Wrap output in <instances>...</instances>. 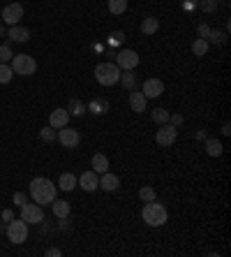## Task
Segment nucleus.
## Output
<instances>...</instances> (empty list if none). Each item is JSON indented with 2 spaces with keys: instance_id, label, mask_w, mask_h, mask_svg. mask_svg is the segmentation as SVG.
<instances>
[{
  "instance_id": "f257e3e1",
  "label": "nucleus",
  "mask_w": 231,
  "mask_h": 257,
  "mask_svg": "<svg viewBox=\"0 0 231 257\" xmlns=\"http://www.w3.org/2000/svg\"><path fill=\"white\" fill-rule=\"evenodd\" d=\"M30 195H33V202H37L40 206H46V204H51L53 199H56V195H58V185L56 183H51L49 178H44V176H37V178H33L30 181Z\"/></svg>"
},
{
  "instance_id": "f03ea898",
  "label": "nucleus",
  "mask_w": 231,
  "mask_h": 257,
  "mask_svg": "<svg viewBox=\"0 0 231 257\" xmlns=\"http://www.w3.org/2000/svg\"><path fill=\"white\" fill-rule=\"evenodd\" d=\"M144 211H141V218H144V223L148 227H162V225L169 220V213H166L164 204H159L157 199H153V202H144Z\"/></svg>"
},
{
  "instance_id": "7ed1b4c3",
  "label": "nucleus",
  "mask_w": 231,
  "mask_h": 257,
  "mask_svg": "<svg viewBox=\"0 0 231 257\" xmlns=\"http://www.w3.org/2000/svg\"><path fill=\"white\" fill-rule=\"evenodd\" d=\"M95 79H97L99 86H113V84H118L120 79V68L116 63H99L97 68H95Z\"/></svg>"
},
{
  "instance_id": "20e7f679",
  "label": "nucleus",
  "mask_w": 231,
  "mask_h": 257,
  "mask_svg": "<svg viewBox=\"0 0 231 257\" xmlns=\"http://www.w3.org/2000/svg\"><path fill=\"white\" fill-rule=\"evenodd\" d=\"M9 68L14 70V75L30 77V75H35V72H37V61H35L30 54H16V56H12Z\"/></svg>"
},
{
  "instance_id": "39448f33",
  "label": "nucleus",
  "mask_w": 231,
  "mask_h": 257,
  "mask_svg": "<svg viewBox=\"0 0 231 257\" xmlns=\"http://www.w3.org/2000/svg\"><path fill=\"white\" fill-rule=\"evenodd\" d=\"M7 239L12 241V244L21 246L28 241V223H23L21 218H14L12 223H7Z\"/></svg>"
},
{
  "instance_id": "423d86ee",
  "label": "nucleus",
  "mask_w": 231,
  "mask_h": 257,
  "mask_svg": "<svg viewBox=\"0 0 231 257\" xmlns=\"http://www.w3.org/2000/svg\"><path fill=\"white\" fill-rule=\"evenodd\" d=\"M21 220H23V223H28V225L44 223V209H42L37 202H35V204L26 202L23 206H21Z\"/></svg>"
},
{
  "instance_id": "0eeeda50",
  "label": "nucleus",
  "mask_w": 231,
  "mask_h": 257,
  "mask_svg": "<svg viewBox=\"0 0 231 257\" xmlns=\"http://www.w3.org/2000/svg\"><path fill=\"white\" fill-rule=\"evenodd\" d=\"M56 139L60 142V146L63 149H77L81 144V135H79V130H74V128H60L58 132H56Z\"/></svg>"
},
{
  "instance_id": "6e6552de",
  "label": "nucleus",
  "mask_w": 231,
  "mask_h": 257,
  "mask_svg": "<svg viewBox=\"0 0 231 257\" xmlns=\"http://www.w3.org/2000/svg\"><path fill=\"white\" fill-rule=\"evenodd\" d=\"M113 61H116V65L120 70H134L139 65V54L134 49H118Z\"/></svg>"
},
{
  "instance_id": "1a4fd4ad",
  "label": "nucleus",
  "mask_w": 231,
  "mask_h": 257,
  "mask_svg": "<svg viewBox=\"0 0 231 257\" xmlns=\"http://www.w3.org/2000/svg\"><path fill=\"white\" fill-rule=\"evenodd\" d=\"M0 19L5 21L7 26H16V23L23 19V5H19V2H9L7 7H2Z\"/></svg>"
},
{
  "instance_id": "9d476101",
  "label": "nucleus",
  "mask_w": 231,
  "mask_h": 257,
  "mask_svg": "<svg viewBox=\"0 0 231 257\" xmlns=\"http://www.w3.org/2000/svg\"><path fill=\"white\" fill-rule=\"evenodd\" d=\"M176 137H178V128H173L171 123H164V125H159V130L155 132V142L159 146H171L176 142Z\"/></svg>"
},
{
  "instance_id": "9b49d317",
  "label": "nucleus",
  "mask_w": 231,
  "mask_h": 257,
  "mask_svg": "<svg viewBox=\"0 0 231 257\" xmlns=\"http://www.w3.org/2000/svg\"><path fill=\"white\" fill-rule=\"evenodd\" d=\"M141 93H144L148 100H155V97H159V95L164 93V82H162V79H146Z\"/></svg>"
},
{
  "instance_id": "f8f14e48",
  "label": "nucleus",
  "mask_w": 231,
  "mask_h": 257,
  "mask_svg": "<svg viewBox=\"0 0 231 257\" xmlns=\"http://www.w3.org/2000/svg\"><path fill=\"white\" fill-rule=\"evenodd\" d=\"M9 42H16V44H26L28 40H30V30H28L26 26H9L7 28V35H5Z\"/></svg>"
},
{
  "instance_id": "ddd939ff",
  "label": "nucleus",
  "mask_w": 231,
  "mask_h": 257,
  "mask_svg": "<svg viewBox=\"0 0 231 257\" xmlns=\"http://www.w3.org/2000/svg\"><path fill=\"white\" fill-rule=\"evenodd\" d=\"M79 185L83 190H86V192H95V190L99 188V174L97 171H83V174L79 176Z\"/></svg>"
},
{
  "instance_id": "4468645a",
  "label": "nucleus",
  "mask_w": 231,
  "mask_h": 257,
  "mask_svg": "<svg viewBox=\"0 0 231 257\" xmlns=\"http://www.w3.org/2000/svg\"><path fill=\"white\" fill-rule=\"evenodd\" d=\"M67 123H70V111H67V109H53L51 114H49V125H51L53 130L65 128Z\"/></svg>"
},
{
  "instance_id": "2eb2a0df",
  "label": "nucleus",
  "mask_w": 231,
  "mask_h": 257,
  "mask_svg": "<svg viewBox=\"0 0 231 257\" xmlns=\"http://www.w3.org/2000/svg\"><path fill=\"white\" fill-rule=\"evenodd\" d=\"M130 107H132V111H137V114H144L146 107H148V97H146L141 90L134 88L132 93H130Z\"/></svg>"
},
{
  "instance_id": "dca6fc26",
  "label": "nucleus",
  "mask_w": 231,
  "mask_h": 257,
  "mask_svg": "<svg viewBox=\"0 0 231 257\" xmlns=\"http://www.w3.org/2000/svg\"><path fill=\"white\" fill-rule=\"evenodd\" d=\"M99 188L104 190V192H113V190L120 188V178L111 171H104V174L99 176Z\"/></svg>"
},
{
  "instance_id": "f3484780",
  "label": "nucleus",
  "mask_w": 231,
  "mask_h": 257,
  "mask_svg": "<svg viewBox=\"0 0 231 257\" xmlns=\"http://www.w3.org/2000/svg\"><path fill=\"white\" fill-rule=\"evenodd\" d=\"M88 107V111H90L92 116H104L106 111H109V100H106V97H92L90 102H88L86 104Z\"/></svg>"
},
{
  "instance_id": "a211bd4d",
  "label": "nucleus",
  "mask_w": 231,
  "mask_h": 257,
  "mask_svg": "<svg viewBox=\"0 0 231 257\" xmlns=\"http://www.w3.org/2000/svg\"><path fill=\"white\" fill-rule=\"evenodd\" d=\"M67 111H70V116H74V118H83L86 116V111H88V107H86V102L83 100H79V97H72V100L67 102Z\"/></svg>"
},
{
  "instance_id": "6ab92c4d",
  "label": "nucleus",
  "mask_w": 231,
  "mask_h": 257,
  "mask_svg": "<svg viewBox=\"0 0 231 257\" xmlns=\"http://www.w3.org/2000/svg\"><path fill=\"white\" fill-rule=\"evenodd\" d=\"M77 185H79V178H77L74 174H70V171L60 174V178H58V188H60V190H65V192H72Z\"/></svg>"
},
{
  "instance_id": "aec40b11",
  "label": "nucleus",
  "mask_w": 231,
  "mask_h": 257,
  "mask_svg": "<svg viewBox=\"0 0 231 257\" xmlns=\"http://www.w3.org/2000/svg\"><path fill=\"white\" fill-rule=\"evenodd\" d=\"M204 142H206V153H208L211 158H220V156H222V151H225V149H222V142H220L218 137H206Z\"/></svg>"
},
{
  "instance_id": "412c9836",
  "label": "nucleus",
  "mask_w": 231,
  "mask_h": 257,
  "mask_svg": "<svg viewBox=\"0 0 231 257\" xmlns=\"http://www.w3.org/2000/svg\"><path fill=\"white\" fill-rule=\"evenodd\" d=\"M157 30H159L157 16H144V19H141V33L144 35H155Z\"/></svg>"
},
{
  "instance_id": "4be33fe9",
  "label": "nucleus",
  "mask_w": 231,
  "mask_h": 257,
  "mask_svg": "<svg viewBox=\"0 0 231 257\" xmlns=\"http://www.w3.org/2000/svg\"><path fill=\"white\" fill-rule=\"evenodd\" d=\"M90 167H92V171H97V174H104V171H109V158H106L104 153H95V156H92Z\"/></svg>"
},
{
  "instance_id": "5701e85b",
  "label": "nucleus",
  "mask_w": 231,
  "mask_h": 257,
  "mask_svg": "<svg viewBox=\"0 0 231 257\" xmlns=\"http://www.w3.org/2000/svg\"><path fill=\"white\" fill-rule=\"evenodd\" d=\"M120 84L125 90H134L137 88V75H134V70H120Z\"/></svg>"
},
{
  "instance_id": "b1692460",
  "label": "nucleus",
  "mask_w": 231,
  "mask_h": 257,
  "mask_svg": "<svg viewBox=\"0 0 231 257\" xmlns=\"http://www.w3.org/2000/svg\"><path fill=\"white\" fill-rule=\"evenodd\" d=\"M123 42H125V33H123V30H111V33L106 35V47L109 49L123 47Z\"/></svg>"
},
{
  "instance_id": "393cba45",
  "label": "nucleus",
  "mask_w": 231,
  "mask_h": 257,
  "mask_svg": "<svg viewBox=\"0 0 231 257\" xmlns=\"http://www.w3.org/2000/svg\"><path fill=\"white\" fill-rule=\"evenodd\" d=\"M51 211L56 218H67L70 216V204L63 202V199H53L51 202Z\"/></svg>"
},
{
  "instance_id": "a878e982",
  "label": "nucleus",
  "mask_w": 231,
  "mask_h": 257,
  "mask_svg": "<svg viewBox=\"0 0 231 257\" xmlns=\"http://www.w3.org/2000/svg\"><path fill=\"white\" fill-rule=\"evenodd\" d=\"M208 44H225L227 42V30H218V28H211V33L206 37Z\"/></svg>"
},
{
  "instance_id": "bb28decb",
  "label": "nucleus",
  "mask_w": 231,
  "mask_h": 257,
  "mask_svg": "<svg viewBox=\"0 0 231 257\" xmlns=\"http://www.w3.org/2000/svg\"><path fill=\"white\" fill-rule=\"evenodd\" d=\"M208 47H211V44H208V42H206L204 37H197V40L192 42V54L201 58V56L208 54Z\"/></svg>"
},
{
  "instance_id": "cd10ccee",
  "label": "nucleus",
  "mask_w": 231,
  "mask_h": 257,
  "mask_svg": "<svg viewBox=\"0 0 231 257\" xmlns=\"http://www.w3.org/2000/svg\"><path fill=\"white\" fill-rule=\"evenodd\" d=\"M127 0H109V12L113 14V16H118V14H125L127 9Z\"/></svg>"
},
{
  "instance_id": "c85d7f7f",
  "label": "nucleus",
  "mask_w": 231,
  "mask_h": 257,
  "mask_svg": "<svg viewBox=\"0 0 231 257\" xmlns=\"http://www.w3.org/2000/svg\"><path fill=\"white\" fill-rule=\"evenodd\" d=\"M151 118L157 123V125H164V123H169V111L162 109V107H157V109H153L151 111Z\"/></svg>"
},
{
  "instance_id": "c756f323",
  "label": "nucleus",
  "mask_w": 231,
  "mask_h": 257,
  "mask_svg": "<svg viewBox=\"0 0 231 257\" xmlns=\"http://www.w3.org/2000/svg\"><path fill=\"white\" fill-rule=\"evenodd\" d=\"M139 199H141V202H153V199H157V192H155V188H151V185H141V188H139Z\"/></svg>"
},
{
  "instance_id": "7c9ffc66",
  "label": "nucleus",
  "mask_w": 231,
  "mask_h": 257,
  "mask_svg": "<svg viewBox=\"0 0 231 257\" xmlns=\"http://www.w3.org/2000/svg\"><path fill=\"white\" fill-rule=\"evenodd\" d=\"M197 9L204 14H213L218 9V0H197Z\"/></svg>"
},
{
  "instance_id": "2f4dec72",
  "label": "nucleus",
  "mask_w": 231,
  "mask_h": 257,
  "mask_svg": "<svg viewBox=\"0 0 231 257\" xmlns=\"http://www.w3.org/2000/svg\"><path fill=\"white\" fill-rule=\"evenodd\" d=\"M14 77V70L9 68V63H0V84H9Z\"/></svg>"
},
{
  "instance_id": "473e14b6",
  "label": "nucleus",
  "mask_w": 231,
  "mask_h": 257,
  "mask_svg": "<svg viewBox=\"0 0 231 257\" xmlns=\"http://www.w3.org/2000/svg\"><path fill=\"white\" fill-rule=\"evenodd\" d=\"M40 142H44V144H53V142H56V130H53L51 125H46V128L40 130Z\"/></svg>"
},
{
  "instance_id": "72a5a7b5",
  "label": "nucleus",
  "mask_w": 231,
  "mask_h": 257,
  "mask_svg": "<svg viewBox=\"0 0 231 257\" xmlns=\"http://www.w3.org/2000/svg\"><path fill=\"white\" fill-rule=\"evenodd\" d=\"M12 49L7 47V44H0V63H9L12 61Z\"/></svg>"
},
{
  "instance_id": "f704fd0d",
  "label": "nucleus",
  "mask_w": 231,
  "mask_h": 257,
  "mask_svg": "<svg viewBox=\"0 0 231 257\" xmlns=\"http://www.w3.org/2000/svg\"><path fill=\"white\" fill-rule=\"evenodd\" d=\"M169 123H171L173 128H180L185 123V116L183 114H169Z\"/></svg>"
},
{
  "instance_id": "c9c22d12",
  "label": "nucleus",
  "mask_w": 231,
  "mask_h": 257,
  "mask_svg": "<svg viewBox=\"0 0 231 257\" xmlns=\"http://www.w3.org/2000/svg\"><path fill=\"white\" fill-rule=\"evenodd\" d=\"M12 202H14V206H19V209H21V206H23V204H26V202H28V197H26V195H23V192H14V197H12Z\"/></svg>"
},
{
  "instance_id": "e433bc0d",
  "label": "nucleus",
  "mask_w": 231,
  "mask_h": 257,
  "mask_svg": "<svg viewBox=\"0 0 231 257\" xmlns=\"http://www.w3.org/2000/svg\"><path fill=\"white\" fill-rule=\"evenodd\" d=\"M208 33H211V26H208V23H199V26H197V35H199V37H204V40H206Z\"/></svg>"
},
{
  "instance_id": "4c0bfd02",
  "label": "nucleus",
  "mask_w": 231,
  "mask_h": 257,
  "mask_svg": "<svg viewBox=\"0 0 231 257\" xmlns=\"http://www.w3.org/2000/svg\"><path fill=\"white\" fill-rule=\"evenodd\" d=\"M0 220H2V223H12V220H14V211L12 209H2V213H0Z\"/></svg>"
},
{
  "instance_id": "58836bf2",
  "label": "nucleus",
  "mask_w": 231,
  "mask_h": 257,
  "mask_svg": "<svg viewBox=\"0 0 231 257\" xmlns=\"http://www.w3.org/2000/svg\"><path fill=\"white\" fill-rule=\"evenodd\" d=\"M183 9L185 12H194L197 9V0H183Z\"/></svg>"
},
{
  "instance_id": "ea45409f",
  "label": "nucleus",
  "mask_w": 231,
  "mask_h": 257,
  "mask_svg": "<svg viewBox=\"0 0 231 257\" xmlns=\"http://www.w3.org/2000/svg\"><path fill=\"white\" fill-rule=\"evenodd\" d=\"M58 230H63V232L72 230V225H70V220H67V218H58Z\"/></svg>"
},
{
  "instance_id": "a19ab883",
  "label": "nucleus",
  "mask_w": 231,
  "mask_h": 257,
  "mask_svg": "<svg viewBox=\"0 0 231 257\" xmlns=\"http://www.w3.org/2000/svg\"><path fill=\"white\" fill-rule=\"evenodd\" d=\"M60 255H63L60 248H49V251H46V257H60Z\"/></svg>"
},
{
  "instance_id": "79ce46f5",
  "label": "nucleus",
  "mask_w": 231,
  "mask_h": 257,
  "mask_svg": "<svg viewBox=\"0 0 231 257\" xmlns=\"http://www.w3.org/2000/svg\"><path fill=\"white\" fill-rule=\"evenodd\" d=\"M92 51H95V54H102V51H104V44H102V42H95V44H92Z\"/></svg>"
},
{
  "instance_id": "37998d69",
  "label": "nucleus",
  "mask_w": 231,
  "mask_h": 257,
  "mask_svg": "<svg viewBox=\"0 0 231 257\" xmlns=\"http://www.w3.org/2000/svg\"><path fill=\"white\" fill-rule=\"evenodd\" d=\"M194 137H197V139H201V142H204V139H206V137H208V135H206V130H197V132H194Z\"/></svg>"
},
{
  "instance_id": "c03bdc74",
  "label": "nucleus",
  "mask_w": 231,
  "mask_h": 257,
  "mask_svg": "<svg viewBox=\"0 0 231 257\" xmlns=\"http://www.w3.org/2000/svg\"><path fill=\"white\" fill-rule=\"evenodd\" d=\"M229 132H231V130H229V123H225V125H222V135H229Z\"/></svg>"
},
{
  "instance_id": "a18cd8bd",
  "label": "nucleus",
  "mask_w": 231,
  "mask_h": 257,
  "mask_svg": "<svg viewBox=\"0 0 231 257\" xmlns=\"http://www.w3.org/2000/svg\"><path fill=\"white\" fill-rule=\"evenodd\" d=\"M2 35H7V28L2 26V23H0V37H2Z\"/></svg>"
},
{
  "instance_id": "49530a36",
  "label": "nucleus",
  "mask_w": 231,
  "mask_h": 257,
  "mask_svg": "<svg viewBox=\"0 0 231 257\" xmlns=\"http://www.w3.org/2000/svg\"><path fill=\"white\" fill-rule=\"evenodd\" d=\"M0 12H2V9H0Z\"/></svg>"
}]
</instances>
